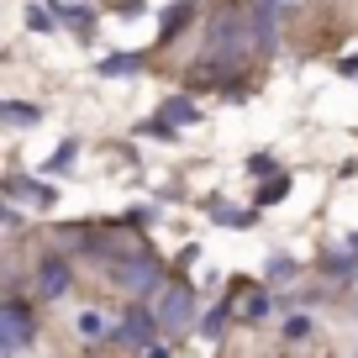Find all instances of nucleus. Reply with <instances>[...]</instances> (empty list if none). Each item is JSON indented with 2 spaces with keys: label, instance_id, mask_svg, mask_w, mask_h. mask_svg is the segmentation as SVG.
<instances>
[{
  "label": "nucleus",
  "instance_id": "nucleus-8",
  "mask_svg": "<svg viewBox=\"0 0 358 358\" xmlns=\"http://www.w3.org/2000/svg\"><path fill=\"white\" fill-rule=\"evenodd\" d=\"M190 11H195V0H179L174 11H169V16H164V37H174V32H179V27L190 22Z\"/></svg>",
  "mask_w": 358,
  "mask_h": 358
},
{
  "label": "nucleus",
  "instance_id": "nucleus-15",
  "mask_svg": "<svg viewBox=\"0 0 358 358\" xmlns=\"http://www.w3.org/2000/svg\"><path fill=\"white\" fill-rule=\"evenodd\" d=\"M306 332H311V322H306V316H290V322H285V337H290V343H295V337H306Z\"/></svg>",
  "mask_w": 358,
  "mask_h": 358
},
{
  "label": "nucleus",
  "instance_id": "nucleus-11",
  "mask_svg": "<svg viewBox=\"0 0 358 358\" xmlns=\"http://www.w3.org/2000/svg\"><path fill=\"white\" fill-rule=\"evenodd\" d=\"M243 316H253V322H258V316H268V295H264V290L243 295Z\"/></svg>",
  "mask_w": 358,
  "mask_h": 358
},
{
  "label": "nucleus",
  "instance_id": "nucleus-4",
  "mask_svg": "<svg viewBox=\"0 0 358 358\" xmlns=\"http://www.w3.org/2000/svg\"><path fill=\"white\" fill-rule=\"evenodd\" d=\"M116 343H127V348H153L158 343V316L153 311H143V306H132V311H127V322L116 327Z\"/></svg>",
  "mask_w": 358,
  "mask_h": 358
},
{
  "label": "nucleus",
  "instance_id": "nucleus-18",
  "mask_svg": "<svg viewBox=\"0 0 358 358\" xmlns=\"http://www.w3.org/2000/svg\"><path fill=\"white\" fill-rule=\"evenodd\" d=\"M148 358H174V353H169V348H158V343H153V348H148Z\"/></svg>",
  "mask_w": 358,
  "mask_h": 358
},
{
  "label": "nucleus",
  "instance_id": "nucleus-17",
  "mask_svg": "<svg viewBox=\"0 0 358 358\" xmlns=\"http://www.w3.org/2000/svg\"><path fill=\"white\" fill-rule=\"evenodd\" d=\"M268 274H274V280H290L295 264H290V258H274V264H268Z\"/></svg>",
  "mask_w": 358,
  "mask_h": 358
},
{
  "label": "nucleus",
  "instance_id": "nucleus-2",
  "mask_svg": "<svg viewBox=\"0 0 358 358\" xmlns=\"http://www.w3.org/2000/svg\"><path fill=\"white\" fill-rule=\"evenodd\" d=\"M116 285H122L127 295H148V290H164V268H158V258L148 253H132L122 268H116Z\"/></svg>",
  "mask_w": 358,
  "mask_h": 358
},
{
  "label": "nucleus",
  "instance_id": "nucleus-10",
  "mask_svg": "<svg viewBox=\"0 0 358 358\" xmlns=\"http://www.w3.org/2000/svg\"><path fill=\"white\" fill-rule=\"evenodd\" d=\"M137 69H143V58H137V53H122V58H106L101 74H137Z\"/></svg>",
  "mask_w": 358,
  "mask_h": 358
},
{
  "label": "nucleus",
  "instance_id": "nucleus-1",
  "mask_svg": "<svg viewBox=\"0 0 358 358\" xmlns=\"http://www.w3.org/2000/svg\"><path fill=\"white\" fill-rule=\"evenodd\" d=\"M27 343H32V306L27 301H6L0 306V348H6V358L22 353Z\"/></svg>",
  "mask_w": 358,
  "mask_h": 358
},
{
  "label": "nucleus",
  "instance_id": "nucleus-16",
  "mask_svg": "<svg viewBox=\"0 0 358 358\" xmlns=\"http://www.w3.org/2000/svg\"><path fill=\"white\" fill-rule=\"evenodd\" d=\"M222 327H227V306H216V311H211V316H206V332H211V337H216V332H222Z\"/></svg>",
  "mask_w": 358,
  "mask_h": 358
},
{
  "label": "nucleus",
  "instance_id": "nucleus-14",
  "mask_svg": "<svg viewBox=\"0 0 358 358\" xmlns=\"http://www.w3.org/2000/svg\"><path fill=\"white\" fill-rule=\"evenodd\" d=\"M0 116H6V122H37V111H32V106H6Z\"/></svg>",
  "mask_w": 358,
  "mask_h": 358
},
{
  "label": "nucleus",
  "instance_id": "nucleus-19",
  "mask_svg": "<svg viewBox=\"0 0 358 358\" xmlns=\"http://www.w3.org/2000/svg\"><path fill=\"white\" fill-rule=\"evenodd\" d=\"M353 248H358V237H353Z\"/></svg>",
  "mask_w": 358,
  "mask_h": 358
},
{
  "label": "nucleus",
  "instance_id": "nucleus-9",
  "mask_svg": "<svg viewBox=\"0 0 358 358\" xmlns=\"http://www.w3.org/2000/svg\"><path fill=\"white\" fill-rule=\"evenodd\" d=\"M322 268H327V274H337V280H353V274H358V258H348V253H332Z\"/></svg>",
  "mask_w": 358,
  "mask_h": 358
},
{
  "label": "nucleus",
  "instance_id": "nucleus-13",
  "mask_svg": "<svg viewBox=\"0 0 358 358\" xmlns=\"http://www.w3.org/2000/svg\"><path fill=\"white\" fill-rule=\"evenodd\" d=\"M101 332H106V322H101V316H90V311L79 316V337H101Z\"/></svg>",
  "mask_w": 358,
  "mask_h": 358
},
{
  "label": "nucleus",
  "instance_id": "nucleus-3",
  "mask_svg": "<svg viewBox=\"0 0 358 358\" xmlns=\"http://www.w3.org/2000/svg\"><path fill=\"white\" fill-rule=\"evenodd\" d=\"M153 316H158V327H169V332H185L190 327V316H195V306H190V290L179 280H169L164 290H158V306H153Z\"/></svg>",
  "mask_w": 358,
  "mask_h": 358
},
{
  "label": "nucleus",
  "instance_id": "nucleus-12",
  "mask_svg": "<svg viewBox=\"0 0 358 358\" xmlns=\"http://www.w3.org/2000/svg\"><path fill=\"white\" fill-rule=\"evenodd\" d=\"M285 190H290V179H268L264 190H258V201H264V206H274V201H280Z\"/></svg>",
  "mask_w": 358,
  "mask_h": 358
},
{
  "label": "nucleus",
  "instance_id": "nucleus-7",
  "mask_svg": "<svg viewBox=\"0 0 358 358\" xmlns=\"http://www.w3.org/2000/svg\"><path fill=\"white\" fill-rule=\"evenodd\" d=\"M253 32L264 48H274V0H253Z\"/></svg>",
  "mask_w": 358,
  "mask_h": 358
},
{
  "label": "nucleus",
  "instance_id": "nucleus-5",
  "mask_svg": "<svg viewBox=\"0 0 358 358\" xmlns=\"http://www.w3.org/2000/svg\"><path fill=\"white\" fill-rule=\"evenodd\" d=\"M190 122H201V111H195V101H185V95H174V101H164L158 106V116L148 122V132L153 137H169L174 127H190Z\"/></svg>",
  "mask_w": 358,
  "mask_h": 358
},
{
  "label": "nucleus",
  "instance_id": "nucleus-6",
  "mask_svg": "<svg viewBox=\"0 0 358 358\" xmlns=\"http://www.w3.org/2000/svg\"><path fill=\"white\" fill-rule=\"evenodd\" d=\"M37 285H43L48 301H58V295L69 290V264L64 258H43V264H37Z\"/></svg>",
  "mask_w": 358,
  "mask_h": 358
}]
</instances>
